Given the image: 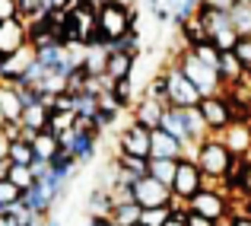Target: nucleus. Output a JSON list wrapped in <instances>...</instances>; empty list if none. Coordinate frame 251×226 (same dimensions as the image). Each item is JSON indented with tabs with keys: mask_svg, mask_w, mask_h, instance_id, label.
Masks as SVG:
<instances>
[{
	"mask_svg": "<svg viewBox=\"0 0 251 226\" xmlns=\"http://www.w3.org/2000/svg\"><path fill=\"white\" fill-rule=\"evenodd\" d=\"M194 163L201 166L203 182H210V185L226 182V178L235 185V178H239V172H242L239 156H232V153H229V147L223 143V137H220V134H207L201 143H197V150H194Z\"/></svg>",
	"mask_w": 251,
	"mask_h": 226,
	"instance_id": "1",
	"label": "nucleus"
},
{
	"mask_svg": "<svg viewBox=\"0 0 251 226\" xmlns=\"http://www.w3.org/2000/svg\"><path fill=\"white\" fill-rule=\"evenodd\" d=\"M134 29H137L134 6H127L124 0H105L96 6V45H108Z\"/></svg>",
	"mask_w": 251,
	"mask_h": 226,
	"instance_id": "2",
	"label": "nucleus"
},
{
	"mask_svg": "<svg viewBox=\"0 0 251 226\" xmlns=\"http://www.w3.org/2000/svg\"><path fill=\"white\" fill-rule=\"evenodd\" d=\"M175 64L184 70V74H188L191 83H194L197 89H201V96H216V92H223V89H226V83H223L220 70H216V67H210V64H203L201 57H197L194 51L188 48V45H184V48H181V55L175 57Z\"/></svg>",
	"mask_w": 251,
	"mask_h": 226,
	"instance_id": "3",
	"label": "nucleus"
},
{
	"mask_svg": "<svg viewBox=\"0 0 251 226\" xmlns=\"http://www.w3.org/2000/svg\"><path fill=\"white\" fill-rule=\"evenodd\" d=\"M194 16L201 19V26H203V32H207V38H210V42H213L220 51L235 48V42H239V32H235V26H232V19H229L226 10H213V6L201 3Z\"/></svg>",
	"mask_w": 251,
	"mask_h": 226,
	"instance_id": "4",
	"label": "nucleus"
},
{
	"mask_svg": "<svg viewBox=\"0 0 251 226\" xmlns=\"http://www.w3.org/2000/svg\"><path fill=\"white\" fill-rule=\"evenodd\" d=\"M162 80H166V99H169V105H178V109H194V105H201V99H203L201 89L191 83L188 74H184L175 61L162 70Z\"/></svg>",
	"mask_w": 251,
	"mask_h": 226,
	"instance_id": "5",
	"label": "nucleus"
},
{
	"mask_svg": "<svg viewBox=\"0 0 251 226\" xmlns=\"http://www.w3.org/2000/svg\"><path fill=\"white\" fill-rule=\"evenodd\" d=\"M188 210H191V214L207 217V220H213V223H223L229 217V198H226L223 188L203 182V188L197 191L194 198H188Z\"/></svg>",
	"mask_w": 251,
	"mask_h": 226,
	"instance_id": "6",
	"label": "nucleus"
},
{
	"mask_svg": "<svg viewBox=\"0 0 251 226\" xmlns=\"http://www.w3.org/2000/svg\"><path fill=\"white\" fill-rule=\"evenodd\" d=\"M169 188H172V198H178V201L188 204V198H194L197 191L203 188V172H201V166H197L194 159L181 156V159H178V166H175V178H172Z\"/></svg>",
	"mask_w": 251,
	"mask_h": 226,
	"instance_id": "7",
	"label": "nucleus"
},
{
	"mask_svg": "<svg viewBox=\"0 0 251 226\" xmlns=\"http://www.w3.org/2000/svg\"><path fill=\"white\" fill-rule=\"evenodd\" d=\"M201 115L207 121L210 134H220L223 128H229V121H235V109H232V99L226 92H216V96H203L201 99Z\"/></svg>",
	"mask_w": 251,
	"mask_h": 226,
	"instance_id": "8",
	"label": "nucleus"
},
{
	"mask_svg": "<svg viewBox=\"0 0 251 226\" xmlns=\"http://www.w3.org/2000/svg\"><path fill=\"white\" fill-rule=\"evenodd\" d=\"M134 201L140 207H166L172 201V188L166 182H156L153 175H140L134 182Z\"/></svg>",
	"mask_w": 251,
	"mask_h": 226,
	"instance_id": "9",
	"label": "nucleus"
},
{
	"mask_svg": "<svg viewBox=\"0 0 251 226\" xmlns=\"http://www.w3.org/2000/svg\"><path fill=\"white\" fill-rule=\"evenodd\" d=\"M32 64H35V48H32V42H25L23 48H16L13 55L0 57V83H16V80H23Z\"/></svg>",
	"mask_w": 251,
	"mask_h": 226,
	"instance_id": "10",
	"label": "nucleus"
},
{
	"mask_svg": "<svg viewBox=\"0 0 251 226\" xmlns=\"http://www.w3.org/2000/svg\"><path fill=\"white\" fill-rule=\"evenodd\" d=\"M29 42V23L23 16H13V19H3L0 23V57L13 55L16 48Z\"/></svg>",
	"mask_w": 251,
	"mask_h": 226,
	"instance_id": "11",
	"label": "nucleus"
},
{
	"mask_svg": "<svg viewBox=\"0 0 251 226\" xmlns=\"http://www.w3.org/2000/svg\"><path fill=\"white\" fill-rule=\"evenodd\" d=\"M118 153H130V156L150 159V131L143 128V124L130 121L127 128L121 131V137H118Z\"/></svg>",
	"mask_w": 251,
	"mask_h": 226,
	"instance_id": "12",
	"label": "nucleus"
},
{
	"mask_svg": "<svg viewBox=\"0 0 251 226\" xmlns=\"http://www.w3.org/2000/svg\"><path fill=\"white\" fill-rule=\"evenodd\" d=\"M150 156L153 159H181L184 143L175 134H169L166 128H156V131H150Z\"/></svg>",
	"mask_w": 251,
	"mask_h": 226,
	"instance_id": "13",
	"label": "nucleus"
},
{
	"mask_svg": "<svg viewBox=\"0 0 251 226\" xmlns=\"http://www.w3.org/2000/svg\"><path fill=\"white\" fill-rule=\"evenodd\" d=\"M223 143L229 147V153L239 159L251 156V124H242V121H229V128L220 131Z\"/></svg>",
	"mask_w": 251,
	"mask_h": 226,
	"instance_id": "14",
	"label": "nucleus"
},
{
	"mask_svg": "<svg viewBox=\"0 0 251 226\" xmlns=\"http://www.w3.org/2000/svg\"><path fill=\"white\" fill-rule=\"evenodd\" d=\"M166 109H169L166 102H159V99H153V96H143L140 102L134 105V121L143 124L147 131H156V128L162 124V115H166Z\"/></svg>",
	"mask_w": 251,
	"mask_h": 226,
	"instance_id": "15",
	"label": "nucleus"
},
{
	"mask_svg": "<svg viewBox=\"0 0 251 226\" xmlns=\"http://www.w3.org/2000/svg\"><path fill=\"white\" fill-rule=\"evenodd\" d=\"M0 112H3L6 124H19V118H23V96H19L16 83H0Z\"/></svg>",
	"mask_w": 251,
	"mask_h": 226,
	"instance_id": "16",
	"label": "nucleus"
},
{
	"mask_svg": "<svg viewBox=\"0 0 251 226\" xmlns=\"http://www.w3.org/2000/svg\"><path fill=\"white\" fill-rule=\"evenodd\" d=\"M216 70H220V77H223V83H226V86H239L242 80H245V74H248V70L242 67V61L235 57L232 48L220 51V64H216Z\"/></svg>",
	"mask_w": 251,
	"mask_h": 226,
	"instance_id": "17",
	"label": "nucleus"
},
{
	"mask_svg": "<svg viewBox=\"0 0 251 226\" xmlns=\"http://www.w3.org/2000/svg\"><path fill=\"white\" fill-rule=\"evenodd\" d=\"M19 201H23V204H25V207H29L35 217H48V214H51V204H54L48 195H45L42 182H32L29 188L23 191V198H19Z\"/></svg>",
	"mask_w": 251,
	"mask_h": 226,
	"instance_id": "18",
	"label": "nucleus"
},
{
	"mask_svg": "<svg viewBox=\"0 0 251 226\" xmlns=\"http://www.w3.org/2000/svg\"><path fill=\"white\" fill-rule=\"evenodd\" d=\"M134 57L127 51H108V61H105V77L111 80H127L130 70H134Z\"/></svg>",
	"mask_w": 251,
	"mask_h": 226,
	"instance_id": "19",
	"label": "nucleus"
},
{
	"mask_svg": "<svg viewBox=\"0 0 251 226\" xmlns=\"http://www.w3.org/2000/svg\"><path fill=\"white\" fill-rule=\"evenodd\" d=\"M108 220L115 226H134L140 220V204L137 201H121V204H111V214Z\"/></svg>",
	"mask_w": 251,
	"mask_h": 226,
	"instance_id": "20",
	"label": "nucleus"
},
{
	"mask_svg": "<svg viewBox=\"0 0 251 226\" xmlns=\"http://www.w3.org/2000/svg\"><path fill=\"white\" fill-rule=\"evenodd\" d=\"M29 143H32V150H35V159H45V163H51V156H54L57 147H61V143H57V137L51 134V131H38Z\"/></svg>",
	"mask_w": 251,
	"mask_h": 226,
	"instance_id": "21",
	"label": "nucleus"
},
{
	"mask_svg": "<svg viewBox=\"0 0 251 226\" xmlns=\"http://www.w3.org/2000/svg\"><path fill=\"white\" fill-rule=\"evenodd\" d=\"M229 19L239 35H251V0H235L229 10Z\"/></svg>",
	"mask_w": 251,
	"mask_h": 226,
	"instance_id": "22",
	"label": "nucleus"
},
{
	"mask_svg": "<svg viewBox=\"0 0 251 226\" xmlns=\"http://www.w3.org/2000/svg\"><path fill=\"white\" fill-rule=\"evenodd\" d=\"M175 166H178V159H153V156H150V163H147V175H153L156 182L172 185V178H175Z\"/></svg>",
	"mask_w": 251,
	"mask_h": 226,
	"instance_id": "23",
	"label": "nucleus"
},
{
	"mask_svg": "<svg viewBox=\"0 0 251 226\" xmlns=\"http://www.w3.org/2000/svg\"><path fill=\"white\" fill-rule=\"evenodd\" d=\"M147 163H150V159H143V156H130V153H118V156H115V166H118V169L127 172V175H134V178L147 175Z\"/></svg>",
	"mask_w": 251,
	"mask_h": 226,
	"instance_id": "24",
	"label": "nucleus"
},
{
	"mask_svg": "<svg viewBox=\"0 0 251 226\" xmlns=\"http://www.w3.org/2000/svg\"><path fill=\"white\" fill-rule=\"evenodd\" d=\"M6 159H10V163H16V166H29L32 159H35V150H32V143L25 141V137H16V141L10 143Z\"/></svg>",
	"mask_w": 251,
	"mask_h": 226,
	"instance_id": "25",
	"label": "nucleus"
},
{
	"mask_svg": "<svg viewBox=\"0 0 251 226\" xmlns=\"http://www.w3.org/2000/svg\"><path fill=\"white\" fill-rule=\"evenodd\" d=\"M169 214H172V207L166 204V207H140V226H166L169 220Z\"/></svg>",
	"mask_w": 251,
	"mask_h": 226,
	"instance_id": "26",
	"label": "nucleus"
},
{
	"mask_svg": "<svg viewBox=\"0 0 251 226\" xmlns=\"http://www.w3.org/2000/svg\"><path fill=\"white\" fill-rule=\"evenodd\" d=\"M6 178H10V182L16 185L19 191H25L32 182H35V175H32L29 166H16V163H10V172H6Z\"/></svg>",
	"mask_w": 251,
	"mask_h": 226,
	"instance_id": "27",
	"label": "nucleus"
},
{
	"mask_svg": "<svg viewBox=\"0 0 251 226\" xmlns=\"http://www.w3.org/2000/svg\"><path fill=\"white\" fill-rule=\"evenodd\" d=\"M19 198H23V191H19L10 178H0V204H6V207H10V204L19 201Z\"/></svg>",
	"mask_w": 251,
	"mask_h": 226,
	"instance_id": "28",
	"label": "nucleus"
},
{
	"mask_svg": "<svg viewBox=\"0 0 251 226\" xmlns=\"http://www.w3.org/2000/svg\"><path fill=\"white\" fill-rule=\"evenodd\" d=\"M235 57L242 61V67L251 70V35H239V42H235Z\"/></svg>",
	"mask_w": 251,
	"mask_h": 226,
	"instance_id": "29",
	"label": "nucleus"
},
{
	"mask_svg": "<svg viewBox=\"0 0 251 226\" xmlns=\"http://www.w3.org/2000/svg\"><path fill=\"white\" fill-rule=\"evenodd\" d=\"M13 16H19V3L16 0H0V23L13 19Z\"/></svg>",
	"mask_w": 251,
	"mask_h": 226,
	"instance_id": "30",
	"label": "nucleus"
},
{
	"mask_svg": "<svg viewBox=\"0 0 251 226\" xmlns=\"http://www.w3.org/2000/svg\"><path fill=\"white\" fill-rule=\"evenodd\" d=\"M235 188H242V191L251 198V166H245V169L239 172V178H235Z\"/></svg>",
	"mask_w": 251,
	"mask_h": 226,
	"instance_id": "31",
	"label": "nucleus"
},
{
	"mask_svg": "<svg viewBox=\"0 0 251 226\" xmlns=\"http://www.w3.org/2000/svg\"><path fill=\"white\" fill-rule=\"evenodd\" d=\"M166 226H188V207L172 210V214H169V220H166Z\"/></svg>",
	"mask_w": 251,
	"mask_h": 226,
	"instance_id": "32",
	"label": "nucleus"
},
{
	"mask_svg": "<svg viewBox=\"0 0 251 226\" xmlns=\"http://www.w3.org/2000/svg\"><path fill=\"white\" fill-rule=\"evenodd\" d=\"M188 226H220V223H213V220H207V217L191 214V210H188Z\"/></svg>",
	"mask_w": 251,
	"mask_h": 226,
	"instance_id": "33",
	"label": "nucleus"
},
{
	"mask_svg": "<svg viewBox=\"0 0 251 226\" xmlns=\"http://www.w3.org/2000/svg\"><path fill=\"white\" fill-rule=\"evenodd\" d=\"M203 3H207V6H213V10H232V3H235V0H203Z\"/></svg>",
	"mask_w": 251,
	"mask_h": 226,
	"instance_id": "34",
	"label": "nucleus"
},
{
	"mask_svg": "<svg viewBox=\"0 0 251 226\" xmlns=\"http://www.w3.org/2000/svg\"><path fill=\"white\" fill-rule=\"evenodd\" d=\"M226 226H251V214H235Z\"/></svg>",
	"mask_w": 251,
	"mask_h": 226,
	"instance_id": "35",
	"label": "nucleus"
},
{
	"mask_svg": "<svg viewBox=\"0 0 251 226\" xmlns=\"http://www.w3.org/2000/svg\"><path fill=\"white\" fill-rule=\"evenodd\" d=\"M0 226H19V223H16L13 214H0Z\"/></svg>",
	"mask_w": 251,
	"mask_h": 226,
	"instance_id": "36",
	"label": "nucleus"
},
{
	"mask_svg": "<svg viewBox=\"0 0 251 226\" xmlns=\"http://www.w3.org/2000/svg\"><path fill=\"white\" fill-rule=\"evenodd\" d=\"M3 124H6V121H3V112H0V128H3Z\"/></svg>",
	"mask_w": 251,
	"mask_h": 226,
	"instance_id": "37",
	"label": "nucleus"
},
{
	"mask_svg": "<svg viewBox=\"0 0 251 226\" xmlns=\"http://www.w3.org/2000/svg\"><path fill=\"white\" fill-rule=\"evenodd\" d=\"M0 214H6V204H0Z\"/></svg>",
	"mask_w": 251,
	"mask_h": 226,
	"instance_id": "38",
	"label": "nucleus"
},
{
	"mask_svg": "<svg viewBox=\"0 0 251 226\" xmlns=\"http://www.w3.org/2000/svg\"><path fill=\"white\" fill-rule=\"evenodd\" d=\"M134 226H140V223H134Z\"/></svg>",
	"mask_w": 251,
	"mask_h": 226,
	"instance_id": "39",
	"label": "nucleus"
}]
</instances>
